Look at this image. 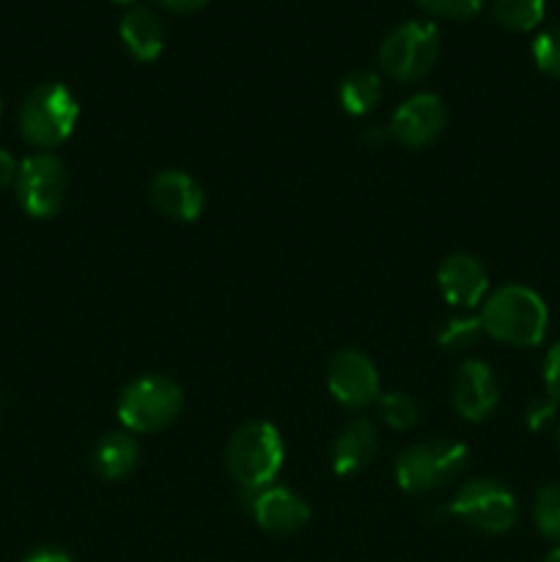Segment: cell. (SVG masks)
I'll return each mask as SVG.
<instances>
[{"label":"cell","mask_w":560,"mask_h":562,"mask_svg":"<svg viewBox=\"0 0 560 562\" xmlns=\"http://www.w3.org/2000/svg\"><path fill=\"white\" fill-rule=\"evenodd\" d=\"M483 333L500 344L516 349H533L544 340L549 327V311L541 296L519 283L503 285L494 291L481 311Z\"/></svg>","instance_id":"cell-1"},{"label":"cell","mask_w":560,"mask_h":562,"mask_svg":"<svg viewBox=\"0 0 560 562\" xmlns=\"http://www.w3.org/2000/svg\"><path fill=\"white\" fill-rule=\"evenodd\" d=\"M225 464L242 492H261L272 486L283 467V439L272 423L253 420L236 428L225 448Z\"/></svg>","instance_id":"cell-2"},{"label":"cell","mask_w":560,"mask_h":562,"mask_svg":"<svg viewBox=\"0 0 560 562\" xmlns=\"http://www.w3.org/2000/svg\"><path fill=\"white\" fill-rule=\"evenodd\" d=\"M77 99L60 82H42L25 97L20 108V130L22 137L38 151L58 148L69 140L71 130L77 124Z\"/></svg>","instance_id":"cell-3"},{"label":"cell","mask_w":560,"mask_h":562,"mask_svg":"<svg viewBox=\"0 0 560 562\" xmlns=\"http://www.w3.org/2000/svg\"><path fill=\"white\" fill-rule=\"evenodd\" d=\"M467 448L453 439H432L406 448L395 461V481L406 494H428L464 472Z\"/></svg>","instance_id":"cell-4"},{"label":"cell","mask_w":560,"mask_h":562,"mask_svg":"<svg viewBox=\"0 0 560 562\" xmlns=\"http://www.w3.org/2000/svg\"><path fill=\"white\" fill-rule=\"evenodd\" d=\"M184 395L168 376H141L126 384L119 395V420L126 431H163L179 417Z\"/></svg>","instance_id":"cell-5"},{"label":"cell","mask_w":560,"mask_h":562,"mask_svg":"<svg viewBox=\"0 0 560 562\" xmlns=\"http://www.w3.org/2000/svg\"><path fill=\"white\" fill-rule=\"evenodd\" d=\"M439 53V31L432 22L410 20L395 27L379 47V60L390 77L401 82L421 80Z\"/></svg>","instance_id":"cell-6"},{"label":"cell","mask_w":560,"mask_h":562,"mask_svg":"<svg viewBox=\"0 0 560 562\" xmlns=\"http://www.w3.org/2000/svg\"><path fill=\"white\" fill-rule=\"evenodd\" d=\"M450 514L467 527L486 536H500L508 532L516 521V499L503 483L478 477V481L464 483L450 503Z\"/></svg>","instance_id":"cell-7"},{"label":"cell","mask_w":560,"mask_h":562,"mask_svg":"<svg viewBox=\"0 0 560 562\" xmlns=\"http://www.w3.org/2000/svg\"><path fill=\"white\" fill-rule=\"evenodd\" d=\"M16 201L22 212L36 220H47L60 212L66 195V170L55 154L38 151L22 159L16 170Z\"/></svg>","instance_id":"cell-8"},{"label":"cell","mask_w":560,"mask_h":562,"mask_svg":"<svg viewBox=\"0 0 560 562\" xmlns=\"http://www.w3.org/2000/svg\"><path fill=\"white\" fill-rule=\"evenodd\" d=\"M327 387L346 409H366L379 401L377 366L355 349L338 351L327 366Z\"/></svg>","instance_id":"cell-9"},{"label":"cell","mask_w":560,"mask_h":562,"mask_svg":"<svg viewBox=\"0 0 560 562\" xmlns=\"http://www.w3.org/2000/svg\"><path fill=\"white\" fill-rule=\"evenodd\" d=\"M245 505L256 525L272 536H294L311 519V508H307L305 499L285 486L245 492Z\"/></svg>","instance_id":"cell-10"},{"label":"cell","mask_w":560,"mask_h":562,"mask_svg":"<svg viewBox=\"0 0 560 562\" xmlns=\"http://www.w3.org/2000/svg\"><path fill=\"white\" fill-rule=\"evenodd\" d=\"M448 124V110L434 93H415L395 110L390 135L406 148H423L437 140Z\"/></svg>","instance_id":"cell-11"},{"label":"cell","mask_w":560,"mask_h":562,"mask_svg":"<svg viewBox=\"0 0 560 562\" xmlns=\"http://www.w3.org/2000/svg\"><path fill=\"white\" fill-rule=\"evenodd\" d=\"M500 401V387L486 362H461L453 376V406L464 420H486Z\"/></svg>","instance_id":"cell-12"},{"label":"cell","mask_w":560,"mask_h":562,"mask_svg":"<svg viewBox=\"0 0 560 562\" xmlns=\"http://www.w3.org/2000/svg\"><path fill=\"white\" fill-rule=\"evenodd\" d=\"M437 285L445 302L456 307H472L483 302L489 291V274L470 252H453L437 269Z\"/></svg>","instance_id":"cell-13"},{"label":"cell","mask_w":560,"mask_h":562,"mask_svg":"<svg viewBox=\"0 0 560 562\" xmlns=\"http://www.w3.org/2000/svg\"><path fill=\"white\" fill-rule=\"evenodd\" d=\"M148 198L163 217L176 220V223H192L203 212L201 184L181 170H163L154 176Z\"/></svg>","instance_id":"cell-14"},{"label":"cell","mask_w":560,"mask_h":562,"mask_svg":"<svg viewBox=\"0 0 560 562\" xmlns=\"http://www.w3.org/2000/svg\"><path fill=\"white\" fill-rule=\"evenodd\" d=\"M379 450L377 428L366 417H355L344 426L333 445V470L335 475H355L366 470Z\"/></svg>","instance_id":"cell-15"},{"label":"cell","mask_w":560,"mask_h":562,"mask_svg":"<svg viewBox=\"0 0 560 562\" xmlns=\"http://www.w3.org/2000/svg\"><path fill=\"white\" fill-rule=\"evenodd\" d=\"M121 42L130 49L132 58L154 60L165 47V25L148 9H130L121 16Z\"/></svg>","instance_id":"cell-16"},{"label":"cell","mask_w":560,"mask_h":562,"mask_svg":"<svg viewBox=\"0 0 560 562\" xmlns=\"http://www.w3.org/2000/svg\"><path fill=\"white\" fill-rule=\"evenodd\" d=\"M137 459H141V448H137V442L126 431L108 434L93 448V470L104 481L126 477L137 467Z\"/></svg>","instance_id":"cell-17"},{"label":"cell","mask_w":560,"mask_h":562,"mask_svg":"<svg viewBox=\"0 0 560 562\" xmlns=\"http://www.w3.org/2000/svg\"><path fill=\"white\" fill-rule=\"evenodd\" d=\"M338 99L340 108L349 115L371 113L379 104V99H382V80H379V75H373V71H351V75H346L344 82H340Z\"/></svg>","instance_id":"cell-18"},{"label":"cell","mask_w":560,"mask_h":562,"mask_svg":"<svg viewBox=\"0 0 560 562\" xmlns=\"http://www.w3.org/2000/svg\"><path fill=\"white\" fill-rule=\"evenodd\" d=\"M533 521L547 541L560 547V483H547L538 488L536 503H533Z\"/></svg>","instance_id":"cell-19"},{"label":"cell","mask_w":560,"mask_h":562,"mask_svg":"<svg viewBox=\"0 0 560 562\" xmlns=\"http://www.w3.org/2000/svg\"><path fill=\"white\" fill-rule=\"evenodd\" d=\"M547 0H494V16L511 31H533L544 20Z\"/></svg>","instance_id":"cell-20"},{"label":"cell","mask_w":560,"mask_h":562,"mask_svg":"<svg viewBox=\"0 0 560 562\" xmlns=\"http://www.w3.org/2000/svg\"><path fill=\"white\" fill-rule=\"evenodd\" d=\"M379 409H382L384 423H388L390 428H395V431H406V428L415 426L417 420L415 401L406 393H399V390L379 395Z\"/></svg>","instance_id":"cell-21"},{"label":"cell","mask_w":560,"mask_h":562,"mask_svg":"<svg viewBox=\"0 0 560 562\" xmlns=\"http://www.w3.org/2000/svg\"><path fill=\"white\" fill-rule=\"evenodd\" d=\"M481 333H483L481 318H472V316L450 318V322L437 333V340L439 346H445V349H467V346H472L478 338H481Z\"/></svg>","instance_id":"cell-22"},{"label":"cell","mask_w":560,"mask_h":562,"mask_svg":"<svg viewBox=\"0 0 560 562\" xmlns=\"http://www.w3.org/2000/svg\"><path fill=\"white\" fill-rule=\"evenodd\" d=\"M533 60L538 69L560 80V27H547L533 42Z\"/></svg>","instance_id":"cell-23"},{"label":"cell","mask_w":560,"mask_h":562,"mask_svg":"<svg viewBox=\"0 0 560 562\" xmlns=\"http://www.w3.org/2000/svg\"><path fill=\"white\" fill-rule=\"evenodd\" d=\"M426 11L437 16H450V20H464L481 9L483 0H417Z\"/></svg>","instance_id":"cell-24"},{"label":"cell","mask_w":560,"mask_h":562,"mask_svg":"<svg viewBox=\"0 0 560 562\" xmlns=\"http://www.w3.org/2000/svg\"><path fill=\"white\" fill-rule=\"evenodd\" d=\"M544 384H547V398L560 406V344H555L544 357Z\"/></svg>","instance_id":"cell-25"},{"label":"cell","mask_w":560,"mask_h":562,"mask_svg":"<svg viewBox=\"0 0 560 562\" xmlns=\"http://www.w3.org/2000/svg\"><path fill=\"white\" fill-rule=\"evenodd\" d=\"M555 409H558V404H555L552 398L533 401L530 409H527V417H525L527 428H533V431H541V428L555 417Z\"/></svg>","instance_id":"cell-26"},{"label":"cell","mask_w":560,"mask_h":562,"mask_svg":"<svg viewBox=\"0 0 560 562\" xmlns=\"http://www.w3.org/2000/svg\"><path fill=\"white\" fill-rule=\"evenodd\" d=\"M22 562H75V560H71V554H66L64 549L42 547V549H33L31 554H25Z\"/></svg>","instance_id":"cell-27"},{"label":"cell","mask_w":560,"mask_h":562,"mask_svg":"<svg viewBox=\"0 0 560 562\" xmlns=\"http://www.w3.org/2000/svg\"><path fill=\"white\" fill-rule=\"evenodd\" d=\"M16 170H20L16 159L11 157L5 148H0V190H3V187H9V184H14Z\"/></svg>","instance_id":"cell-28"},{"label":"cell","mask_w":560,"mask_h":562,"mask_svg":"<svg viewBox=\"0 0 560 562\" xmlns=\"http://www.w3.org/2000/svg\"><path fill=\"white\" fill-rule=\"evenodd\" d=\"M157 3H163L165 9H170V11H195V9H201L206 0H157Z\"/></svg>","instance_id":"cell-29"},{"label":"cell","mask_w":560,"mask_h":562,"mask_svg":"<svg viewBox=\"0 0 560 562\" xmlns=\"http://www.w3.org/2000/svg\"><path fill=\"white\" fill-rule=\"evenodd\" d=\"M544 562H560V547H552L547 552V558H544Z\"/></svg>","instance_id":"cell-30"},{"label":"cell","mask_w":560,"mask_h":562,"mask_svg":"<svg viewBox=\"0 0 560 562\" xmlns=\"http://www.w3.org/2000/svg\"><path fill=\"white\" fill-rule=\"evenodd\" d=\"M555 439H558V450H560V426H558V437H555Z\"/></svg>","instance_id":"cell-31"},{"label":"cell","mask_w":560,"mask_h":562,"mask_svg":"<svg viewBox=\"0 0 560 562\" xmlns=\"http://www.w3.org/2000/svg\"><path fill=\"white\" fill-rule=\"evenodd\" d=\"M119 3H132V0H119Z\"/></svg>","instance_id":"cell-32"}]
</instances>
